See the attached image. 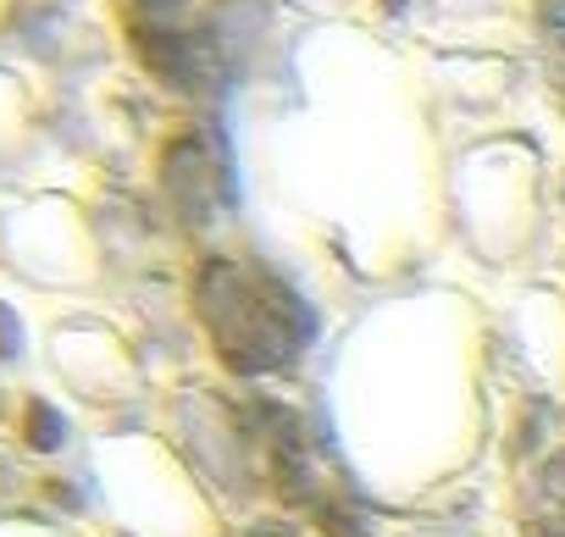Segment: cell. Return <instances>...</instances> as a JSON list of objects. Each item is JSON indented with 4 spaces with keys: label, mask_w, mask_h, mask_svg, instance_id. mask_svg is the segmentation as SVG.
I'll list each match as a JSON object with an SVG mask.
<instances>
[{
    "label": "cell",
    "mask_w": 565,
    "mask_h": 537,
    "mask_svg": "<svg viewBox=\"0 0 565 537\" xmlns=\"http://www.w3.org/2000/svg\"><path fill=\"white\" fill-rule=\"evenodd\" d=\"M216 300H211V333L227 355V366L238 372H266L282 366L300 344V311L277 283L255 278V272H233V266H216L211 272Z\"/></svg>",
    "instance_id": "1"
},
{
    "label": "cell",
    "mask_w": 565,
    "mask_h": 537,
    "mask_svg": "<svg viewBox=\"0 0 565 537\" xmlns=\"http://www.w3.org/2000/svg\"><path fill=\"white\" fill-rule=\"evenodd\" d=\"M526 537H565V454L537 471V487L526 504Z\"/></svg>",
    "instance_id": "2"
},
{
    "label": "cell",
    "mask_w": 565,
    "mask_h": 537,
    "mask_svg": "<svg viewBox=\"0 0 565 537\" xmlns=\"http://www.w3.org/2000/svg\"><path fill=\"white\" fill-rule=\"evenodd\" d=\"M29 443H34V449H56V443H62V421H56L45 405H29Z\"/></svg>",
    "instance_id": "3"
}]
</instances>
